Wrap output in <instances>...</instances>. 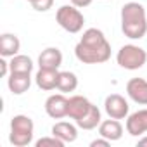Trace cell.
<instances>
[{"mask_svg": "<svg viewBox=\"0 0 147 147\" xmlns=\"http://www.w3.org/2000/svg\"><path fill=\"white\" fill-rule=\"evenodd\" d=\"M125 128L126 133L131 137H142L144 133H147V109H138L128 114Z\"/></svg>", "mask_w": 147, "mask_h": 147, "instance_id": "8", "label": "cell"}, {"mask_svg": "<svg viewBox=\"0 0 147 147\" xmlns=\"http://www.w3.org/2000/svg\"><path fill=\"white\" fill-rule=\"evenodd\" d=\"M62 64V52L57 47H47L45 50H42V54L38 55V67H45V69H59Z\"/></svg>", "mask_w": 147, "mask_h": 147, "instance_id": "13", "label": "cell"}, {"mask_svg": "<svg viewBox=\"0 0 147 147\" xmlns=\"http://www.w3.org/2000/svg\"><path fill=\"white\" fill-rule=\"evenodd\" d=\"M104 111L109 118H114V119H126L128 114H130V106H128V100L119 95V94H111L106 97L104 100Z\"/></svg>", "mask_w": 147, "mask_h": 147, "instance_id": "6", "label": "cell"}, {"mask_svg": "<svg viewBox=\"0 0 147 147\" xmlns=\"http://www.w3.org/2000/svg\"><path fill=\"white\" fill-rule=\"evenodd\" d=\"M69 2L75 5V7H78V9H83V7H88L94 0H69Z\"/></svg>", "mask_w": 147, "mask_h": 147, "instance_id": "24", "label": "cell"}, {"mask_svg": "<svg viewBox=\"0 0 147 147\" xmlns=\"http://www.w3.org/2000/svg\"><path fill=\"white\" fill-rule=\"evenodd\" d=\"M123 131H125L123 125L119 123V119H114V118L104 119L99 125V135L104 137V138H107V140H111V142L119 140L123 137Z\"/></svg>", "mask_w": 147, "mask_h": 147, "instance_id": "14", "label": "cell"}, {"mask_svg": "<svg viewBox=\"0 0 147 147\" xmlns=\"http://www.w3.org/2000/svg\"><path fill=\"white\" fill-rule=\"evenodd\" d=\"M57 80H59V69H45L38 67L36 75H35V83L40 90L50 92L57 88Z\"/></svg>", "mask_w": 147, "mask_h": 147, "instance_id": "10", "label": "cell"}, {"mask_svg": "<svg viewBox=\"0 0 147 147\" xmlns=\"http://www.w3.org/2000/svg\"><path fill=\"white\" fill-rule=\"evenodd\" d=\"M137 147H147V135L138 138V142H137Z\"/></svg>", "mask_w": 147, "mask_h": 147, "instance_id": "25", "label": "cell"}, {"mask_svg": "<svg viewBox=\"0 0 147 147\" xmlns=\"http://www.w3.org/2000/svg\"><path fill=\"white\" fill-rule=\"evenodd\" d=\"M55 21L57 24L67 31V33H80L83 30V24H85V16L82 14V11L75 5H61L55 12Z\"/></svg>", "mask_w": 147, "mask_h": 147, "instance_id": "4", "label": "cell"}, {"mask_svg": "<svg viewBox=\"0 0 147 147\" xmlns=\"http://www.w3.org/2000/svg\"><path fill=\"white\" fill-rule=\"evenodd\" d=\"M35 145L36 147H62L64 142L61 138H57L55 135H52V137H42L40 140L35 142Z\"/></svg>", "mask_w": 147, "mask_h": 147, "instance_id": "20", "label": "cell"}, {"mask_svg": "<svg viewBox=\"0 0 147 147\" xmlns=\"http://www.w3.org/2000/svg\"><path fill=\"white\" fill-rule=\"evenodd\" d=\"M26 2H30V4H33V2H35V0H26Z\"/></svg>", "mask_w": 147, "mask_h": 147, "instance_id": "26", "label": "cell"}, {"mask_svg": "<svg viewBox=\"0 0 147 147\" xmlns=\"http://www.w3.org/2000/svg\"><path fill=\"white\" fill-rule=\"evenodd\" d=\"M0 75H2L4 78H7L11 75V64L7 61V57H2L0 59Z\"/></svg>", "mask_w": 147, "mask_h": 147, "instance_id": "22", "label": "cell"}, {"mask_svg": "<svg viewBox=\"0 0 147 147\" xmlns=\"http://www.w3.org/2000/svg\"><path fill=\"white\" fill-rule=\"evenodd\" d=\"M78 88V76L71 71H59V80H57V90L62 94L75 92Z\"/></svg>", "mask_w": 147, "mask_h": 147, "instance_id": "18", "label": "cell"}, {"mask_svg": "<svg viewBox=\"0 0 147 147\" xmlns=\"http://www.w3.org/2000/svg\"><path fill=\"white\" fill-rule=\"evenodd\" d=\"M121 31L130 40H140L147 35V12L138 2H126L121 7Z\"/></svg>", "mask_w": 147, "mask_h": 147, "instance_id": "2", "label": "cell"}, {"mask_svg": "<svg viewBox=\"0 0 147 147\" xmlns=\"http://www.w3.org/2000/svg\"><path fill=\"white\" fill-rule=\"evenodd\" d=\"M9 64H11V73H31L35 67L31 57L23 54H16L14 57H11Z\"/></svg>", "mask_w": 147, "mask_h": 147, "instance_id": "19", "label": "cell"}, {"mask_svg": "<svg viewBox=\"0 0 147 147\" xmlns=\"http://www.w3.org/2000/svg\"><path fill=\"white\" fill-rule=\"evenodd\" d=\"M21 50V40L14 33H2L0 35V55L2 57H14Z\"/></svg>", "mask_w": 147, "mask_h": 147, "instance_id": "16", "label": "cell"}, {"mask_svg": "<svg viewBox=\"0 0 147 147\" xmlns=\"http://www.w3.org/2000/svg\"><path fill=\"white\" fill-rule=\"evenodd\" d=\"M75 55L83 64H102L111 57V43L100 30L88 28L83 31L80 42L76 43Z\"/></svg>", "mask_w": 147, "mask_h": 147, "instance_id": "1", "label": "cell"}, {"mask_svg": "<svg viewBox=\"0 0 147 147\" xmlns=\"http://www.w3.org/2000/svg\"><path fill=\"white\" fill-rule=\"evenodd\" d=\"M100 121H102L100 109H99L95 104H92V107L88 109V113H87L85 116H82L80 119H76L75 123H76L78 128H82V130H94V128H97V126L100 125Z\"/></svg>", "mask_w": 147, "mask_h": 147, "instance_id": "17", "label": "cell"}, {"mask_svg": "<svg viewBox=\"0 0 147 147\" xmlns=\"http://www.w3.org/2000/svg\"><path fill=\"white\" fill-rule=\"evenodd\" d=\"M35 135V123L26 114H16L11 119V133L9 142L14 147H26L33 142Z\"/></svg>", "mask_w": 147, "mask_h": 147, "instance_id": "3", "label": "cell"}, {"mask_svg": "<svg viewBox=\"0 0 147 147\" xmlns=\"http://www.w3.org/2000/svg\"><path fill=\"white\" fill-rule=\"evenodd\" d=\"M126 94L135 104L147 106V80H144V78H131V80H128Z\"/></svg>", "mask_w": 147, "mask_h": 147, "instance_id": "9", "label": "cell"}, {"mask_svg": "<svg viewBox=\"0 0 147 147\" xmlns=\"http://www.w3.org/2000/svg\"><path fill=\"white\" fill-rule=\"evenodd\" d=\"M7 87L14 95H23L31 87V73H11L7 76Z\"/></svg>", "mask_w": 147, "mask_h": 147, "instance_id": "11", "label": "cell"}, {"mask_svg": "<svg viewBox=\"0 0 147 147\" xmlns=\"http://www.w3.org/2000/svg\"><path fill=\"white\" fill-rule=\"evenodd\" d=\"M67 97L66 94H52L45 100V113L52 119H62L67 116Z\"/></svg>", "mask_w": 147, "mask_h": 147, "instance_id": "7", "label": "cell"}, {"mask_svg": "<svg viewBox=\"0 0 147 147\" xmlns=\"http://www.w3.org/2000/svg\"><path fill=\"white\" fill-rule=\"evenodd\" d=\"M116 62L123 67V69H128V71H137L140 69L145 62H147V52L138 47V45H133V43H128V45H123L118 54H116Z\"/></svg>", "mask_w": 147, "mask_h": 147, "instance_id": "5", "label": "cell"}, {"mask_svg": "<svg viewBox=\"0 0 147 147\" xmlns=\"http://www.w3.org/2000/svg\"><path fill=\"white\" fill-rule=\"evenodd\" d=\"M90 107H92V102L87 97H83V95H71L69 100H67V118L76 121L82 116H85Z\"/></svg>", "mask_w": 147, "mask_h": 147, "instance_id": "12", "label": "cell"}, {"mask_svg": "<svg viewBox=\"0 0 147 147\" xmlns=\"http://www.w3.org/2000/svg\"><path fill=\"white\" fill-rule=\"evenodd\" d=\"M109 144H111V140H107V138L100 137V138H95V140H92V142H90V147H107Z\"/></svg>", "mask_w": 147, "mask_h": 147, "instance_id": "23", "label": "cell"}, {"mask_svg": "<svg viewBox=\"0 0 147 147\" xmlns=\"http://www.w3.org/2000/svg\"><path fill=\"white\" fill-rule=\"evenodd\" d=\"M50 131H52V135L61 138L64 144H71L78 138V125H73L69 121H57Z\"/></svg>", "mask_w": 147, "mask_h": 147, "instance_id": "15", "label": "cell"}, {"mask_svg": "<svg viewBox=\"0 0 147 147\" xmlns=\"http://www.w3.org/2000/svg\"><path fill=\"white\" fill-rule=\"evenodd\" d=\"M52 5H54V0H35L31 4V7L38 12H47L49 9H52Z\"/></svg>", "mask_w": 147, "mask_h": 147, "instance_id": "21", "label": "cell"}]
</instances>
